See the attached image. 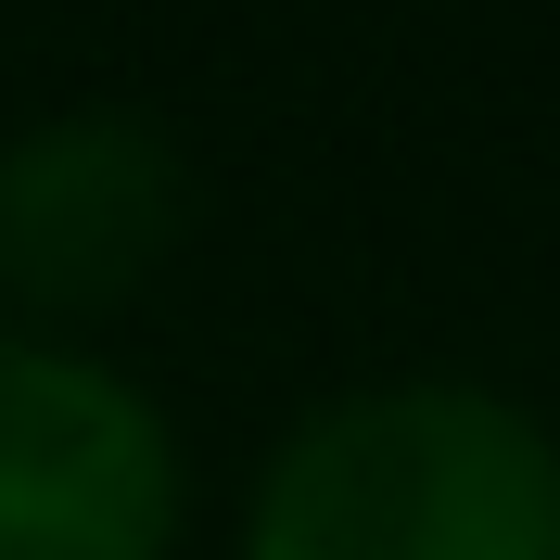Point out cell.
<instances>
[{
    "label": "cell",
    "mask_w": 560,
    "mask_h": 560,
    "mask_svg": "<svg viewBox=\"0 0 560 560\" xmlns=\"http://www.w3.org/2000/svg\"><path fill=\"white\" fill-rule=\"evenodd\" d=\"M243 560H560V433L497 383H357L268 446Z\"/></svg>",
    "instance_id": "obj_1"
},
{
    "label": "cell",
    "mask_w": 560,
    "mask_h": 560,
    "mask_svg": "<svg viewBox=\"0 0 560 560\" xmlns=\"http://www.w3.org/2000/svg\"><path fill=\"white\" fill-rule=\"evenodd\" d=\"M178 510V433L115 357L0 331V560H166Z\"/></svg>",
    "instance_id": "obj_2"
},
{
    "label": "cell",
    "mask_w": 560,
    "mask_h": 560,
    "mask_svg": "<svg viewBox=\"0 0 560 560\" xmlns=\"http://www.w3.org/2000/svg\"><path fill=\"white\" fill-rule=\"evenodd\" d=\"M191 230V153L128 103H65L0 140V306L13 331L128 306Z\"/></svg>",
    "instance_id": "obj_3"
}]
</instances>
